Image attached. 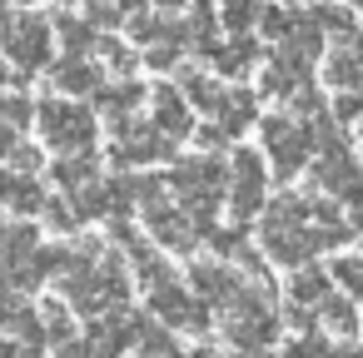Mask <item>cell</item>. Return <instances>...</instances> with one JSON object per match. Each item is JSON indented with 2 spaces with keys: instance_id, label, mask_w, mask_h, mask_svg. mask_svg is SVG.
Segmentation results:
<instances>
[{
  "instance_id": "obj_1",
  "label": "cell",
  "mask_w": 363,
  "mask_h": 358,
  "mask_svg": "<svg viewBox=\"0 0 363 358\" xmlns=\"http://www.w3.org/2000/svg\"><path fill=\"white\" fill-rule=\"evenodd\" d=\"M269 150H274L279 169H294L303 160V145H298V130L294 125H269Z\"/></svg>"
},
{
  "instance_id": "obj_3",
  "label": "cell",
  "mask_w": 363,
  "mask_h": 358,
  "mask_svg": "<svg viewBox=\"0 0 363 358\" xmlns=\"http://www.w3.org/2000/svg\"><path fill=\"white\" fill-rule=\"evenodd\" d=\"M338 274H343V279L363 293V259H343V264H338Z\"/></svg>"
},
{
  "instance_id": "obj_2",
  "label": "cell",
  "mask_w": 363,
  "mask_h": 358,
  "mask_svg": "<svg viewBox=\"0 0 363 358\" xmlns=\"http://www.w3.org/2000/svg\"><path fill=\"white\" fill-rule=\"evenodd\" d=\"M259 189H264V184H259V164H254V160H244V179L234 184V209H244V214H249V209L259 204Z\"/></svg>"
}]
</instances>
